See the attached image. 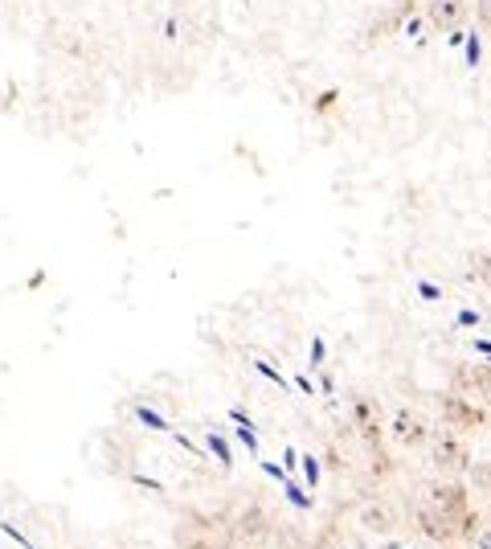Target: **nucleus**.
I'll use <instances>...</instances> for the list:
<instances>
[{
	"instance_id": "nucleus-1",
	"label": "nucleus",
	"mask_w": 491,
	"mask_h": 549,
	"mask_svg": "<svg viewBox=\"0 0 491 549\" xmlns=\"http://www.w3.org/2000/svg\"><path fill=\"white\" fill-rule=\"evenodd\" d=\"M418 525L430 541H442V545L475 537V513L467 504V488L455 480L434 484L418 504Z\"/></svg>"
},
{
	"instance_id": "nucleus-2",
	"label": "nucleus",
	"mask_w": 491,
	"mask_h": 549,
	"mask_svg": "<svg viewBox=\"0 0 491 549\" xmlns=\"http://www.w3.org/2000/svg\"><path fill=\"white\" fill-rule=\"evenodd\" d=\"M442 422H451L455 431H483L487 427V410L483 406H475V398H467V394H446L442 402Z\"/></svg>"
},
{
	"instance_id": "nucleus-3",
	"label": "nucleus",
	"mask_w": 491,
	"mask_h": 549,
	"mask_svg": "<svg viewBox=\"0 0 491 549\" xmlns=\"http://www.w3.org/2000/svg\"><path fill=\"white\" fill-rule=\"evenodd\" d=\"M430 459H434V468L446 472V476H455V472H467L471 468V451L459 435L451 431H438L434 435V447H430Z\"/></svg>"
},
{
	"instance_id": "nucleus-4",
	"label": "nucleus",
	"mask_w": 491,
	"mask_h": 549,
	"mask_svg": "<svg viewBox=\"0 0 491 549\" xmlns=\"http://www.w3.org/2000/svg\"><path fill=\"white\" fill-rule=\"evenodd\" d=\"M352 422H356V431H361L365 447L381 451V410H377L373 398H365V394L352 398Z\"/></svg>"
},
{
	"instance_id": "nucleus-5",
	"label": "nucleus",
	"mask_w": 491,
	"mask_h": 549,
	"mask_svg": "<svg viewBox=\"0 0 491 549\" xmlns=\"http://www.w3.org/2000/svg\"><path fill=\"white\" fill-rule=\"evenodd\" d=\"M393 439H397V447H422V443L430 439L426 418H422L418 410H410V406H401V410L393 414Z\"/></svg>"
},
{
	"instance_id": "nucleus-6",
	"label": "nucleus",
	"mask_w": 491,
	"mask_h": 549,
	"mask_svg": "<svg viewBox=\"0 0 491 549\" xmlns=\"http://www.w3.org/2000/svg\"><path fill=\"white\" fill-rule=\"evenodd\" d=\"M426 21L438 33H455L467 21V0H430V5H426Z\"/></svg>"
},
{
	"instance_id": "nucleus-7",
	"label": "nucleus",
	"mask_w": 491,
	"mask_h": 549,
	"mask_svg": "<svg viewBox=\"0 0 491 549\" xmlns=\"http://www.w3.org/2000/svg\"><path fill=\"white\" fill-rule=\"evenodd\" d=\"M455 390L475 398V394H491V369L483 365H459L455 369Z\"/></svg>"
},
{
	"instance_id": "nucleus-8",
	"label": "nucleus",
	"mask_w": 491,
	"mask_h": 549,
	"mask_svg": "<svg viewBox=\"0 0 491 549\" xmlns=\"http://www.w3.org/2000/svg\"><path fill=\"white\" fill-rule=\"evenodd\" d=\"M479 279L491 287V255H483V259H479Z\"/></svg>"
},
{
	"instance_id": "nucleus-9",
	"label": "nucleus",
	"mask_w": 491,
	"mask_h": 549,
	"mask_svg": "<svg viewBox=\"0 0 491 549\" xmlns=\"http://www.w3.org/2000/svg\"><path fill=\"white\" fill-rule=\"evenodd\" d=\"M479 21L491 29V0H479Z\"/></svg>"
},
{
	"instance_id": "nucleus-10",
	"label": "nucleus",
	"mask_w": 491,
	"mask_h": 549,
	"mask_svg": "<svg viewBox=\"0 0 491 549\" xmlns=\"http://www.w3.org/2000/svg\"><path fill=\"white\" fill-rule=\"evenodd\" d=\"M475 549H491V529H487V533H479V537H475Z\"/></svg>"
},
{
	"instance_id": "nucleus-11",
	"label": "nucleus",
	"mask_w": 491,
	"mask_h": 549,
	"mask_svg": "<svg viewBox=\"0 0 491 549\" xmlns=\"http://www.w3.org/2000/svg\"><path fill=\"white\" fill-rule=\"evenodd\" d=\"M451 549H455V545H451Z\"/></svg>"
}]
</instances>
